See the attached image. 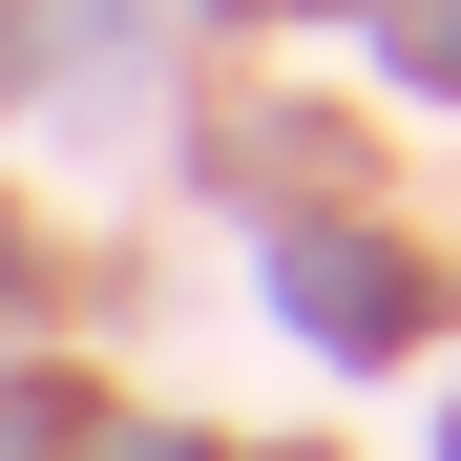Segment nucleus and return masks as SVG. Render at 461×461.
Listing matches in <instances>:
<instances>
[{
  "label": "nucleus",
  "instance_id": "nucleus-1",
  "mask_svg": "<svg viewBox=\"0 0 461 461\" xmlns=\"http://www.w3.org/2000/svg\"><path fill=\"white\" fill-rule=\"evenodd\" d=\"M294 336H315V357H399L420 315H440V294H420V252H377V230H294Z\"/></svg>",
  "mask_w": 461,
  "mask_h": 461
},
{
  "label": "nucleus",
  "instance_id": "nucleus-2",
  "mask_svg": "<svg viewBox=\"0 0 461 461\" xmlns=\"http://www.w3.org/2000/svg\"><path fill=\"white\" fill-rule=\"evenodd\" d=\"M420 63H440V85H461V0H420Z\"/></svg>",
  "mask_w": 461,
  "mask_h": 461
}]
</instances>
